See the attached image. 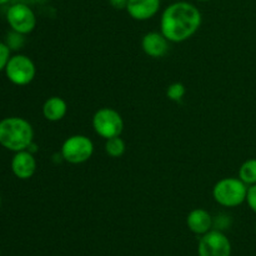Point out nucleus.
I'll return each instance as SVG.
<instances>
[{
  "label": "nucleus",
  "instance_id": "obj_1",
  "mask_svg": "<svg viewBox=\"0 0 256 256\" xmlns=\"http://www.w3.org/2000/svg\"><path fill=\"white\" fill-rule=\"evenodd\" d=\"M202 20V12L194 4L175 2L162 12L160 32L170 42H186L199 30Z\"/></svg>",
  "mask_w": 256,
  "mask_h": 256
},
{
  "label": "nucleus",
  "instance_id": "obj_2",
  "mask_svg": "<svg viewBox=\"0 0 256 256\" xmlns=\"http://www.w3.org/2000/svg\"><path fill=\"white\" fill-rule=\"evenodd\" d=\"M34 140V129L24 118L9 116L0 120V145L12 152L28 150Z\"/></svg>",
  "mask_w": 256,
  "mask_h": 256
},
{
  "label": "nucleus",
  "instance_id": "obj_3",
  "mask_svg": "<svg viewBox=\"0 0 256 256\" xmlns=\"http://www.w3.org/2000/svg\"><path fill=\"white\" fill-rule=\"evenodd\" d=\"M248 185L239 178H224L212 188V198L224 208H236L246 202Z\"/></svg>",
  "mask_w": 256,
  "mask_h": 256
},
{
  "label": "nucleus",
  "instance_id": "obj_4",
  "mask_svg": "<svg viewBox=\"0 0 256 256\" xmlns=\"http://www.w3.org/2000/svg\"><path fill=\"white\" fill-rule=\"evenodd\" d=\"M60 154L62 159L69 164H82L86 162L94 154V144L92 139L85 135H72L62 142Z\"/></svg>",
  "mask_w": 256,
  "mask_h": 256
},
{
  "label": "nucleus",
  "instance_id": "obj_5",
  "mask_svg": "<svg viewBox=\"0 0 256 256\" xmlns=\"http://www.w3.org/2000/svg\"><path fill=\"white\" fill-rule=\"evenodd\" d=\"M92 128L105 140L120 136L124 130V120L119 112L112 108H102L92 116Z\"/></svg>",
  "mask_w": 256,
  "mask_h": 256
},
{
  "label": "nucleus",
  "instance_id": "obj_6",
  "mask_svg": "<svg viewBox=\"0 0 256 256\" xmlns=\"http://www.w3.org/2000/svg\"><path fill=\"white\" fill-rule=\"evenodd\" d=\"M4 72L12 84L16 86H25L34 80L36 75V66L26 55L15 54L10 56Z\"/></svg>",
  "mask_w": 256,
  "mask_h": 256
},
{
  "label": "nucleus",
  "instance_id": "obj_7",
  "mask_svg": "<svg viewBox=\"0 0 256 256\" xmlns=\"http://www.w3.org/2000/svg\"><path fill=\"white\" fill-rule=\"evenodd\" d=\"M6 22L14 32L28 35L36 26V15L26 2H16L8 9Z\"/></svg>",
  "mask_w": 256,
  "mask_h": 256
},
{
  "label": "nucleus",
  "instance_id": "obj_8",
  "mask_svg": "<svg viewBox=\"0 0 256 256\" xmlns=\"http://www.w3.org/2000/svg\"><path fill=\"white\" fill-rule=\"evenodd\" d=\"M199 256H232V242L220 230H210L202 235L198 245Z\"/></svg>",
  "mask_w": 256,
  "mask_h": 256
},
{
  "label": "nucleus",
  "instance_id": "obj_9",
  "mask_svg": "<svg viewBox=\"0 0 256 256\" xmlns=\"http://www.w3.org/2000/svg\"><path fill=\"white\" fill-rule=\"evenodd\" d=\"M12 172L18 179L28 180L36 172V159L29 150L15 152L12 159Z\"/></svg>",
  "mask_w": 256,
  "mask_h": 256
},
{
  "label": "nucleus",
  "instance_id": "obj_10",
  "mask_svg": "<svg viewBox=\"0 0 256 256\" xmlns=\"http://www.w3.org/2000/svg\"><path fill=\"white\" fill-rule=\"evenodd\" d=\"M169 42L162 32H150L142 36V48L148 56L159 59L169 52Z\"/></svg>",
  "mask_w": 256,
  "mask_h": 256
},
{
  "label": "nucleus",
  "instance_id": "obj_11",
  "mask_svg": "<svg viewBox=\"0 0 256 256\" xmlns=\"http://www.w3.org/2000/svg\"><path fill=\"white\" fill-rule=\"evenodd\" d=\"M162 0H129L126 12L130 16L138 22H145L159 12Z\"/></svg>",
  "mask_w": 256,
  "mask_h": 256
},
{
  "label": "nucleus",
  "instance_id": "obj_12",
  "mask_svg": "<svg viewBox=\"0 0 256 256\" xmlns=\"http://www.w3.org/2000/svg\"><path fill=\"white\" fill-rule=\"evenodd\" d=\"M186 225L195 235H204L212 228V218L205 209H194L189 212L186 218Z\"/></svg>",
  "mask_w": 256,
  "mask_h": 256
},
{
  "label": "nucleus",
  "instance_id": "obj_13",
  "mask_svg": "<svg viewBox=\"0 0 256 256\" xmlns=\"http://www.w3.org/2000/svg\"><path fill=\"white\" fill-rule=\"evenodd\" d=\"M68 112V104L62 98L52 96L45 100L42 105V115L48 122H56L65 118Z\"/></svg>",
  "mask_w": 256,
  "mask_h": 256
},
{
  "label": "nucleus",
  "instance_id": "obj_14",
  "mask_svg": "<svg viewBox=\"0 0 256 256\" xmlns=\"http://www.w3.org/2000/svg\"><path fill=\"white\" fill-rule=\"evenodd\" d=\"M239 179L250 186L256 184V159H249L239 169Z\"/></svg>",
  "mask_w": 256,
  "mask_h": 256
},
{
  "label": "nucleus",
  "instance_id": "obj_15",
  "mask_svg": "<svg viewBox=\"0 0 256 256\" xmlns=\"http://www.w3.org/2000/svg\"><path fill=\"white\" fill-rule=\"evenodd\" d=\"M125 150H126V145H125V142L120 136L108 139L106 142H105V152L110 158L122 156L125 154Z\"/></svg>",
  "mask_w": 256,
  "mask_h": 256
},
{
  "label": "nucleus",
  "instance_id": "obj_16",
  "mask_svg": "<svg viewBox=\"0 0 256 256\" xmlns=\"http://www.w3.org/2000/svg\"><path fill=\"white\" fill-rule=\"evenodd\" d=\"M186 94V88L182 82H172L166 89V96L172 102H182Z\"/></svg>",
  "mask_w": 256,
  "mask_h": 256
},
{
  "label": "nucleus",
  "instance_id": "obj_17",
  "mask_svg": "<svg viewBox=\"0 0 256 256\" xmlns=\"http://www.w3.org/2000/svg\"><path fill=\"white\" fill-rule=\"evenodd\" d=\"M10 56H12V55H10L9 45H6V44H4L2 42H0V72H4L5 70Z\"/></svg>",
  "mask_w": 256,
  "mask_h": 256
},
{
  "label": "nucleus",
  "instance_id": "obj_18",
  "mask_svg": "<svg viewBox=\"0 0 256 256\" xmlns=\"http://www.w3.org/2000/svg\"><path fill=\"white\" fill-rule=\"evenodd\" d=\"M246 202L250 209L256 214V184L248 186L246 194Z\"/></svg>",
  "mask_w": 256,
  "mask_h": 256
},
{
  "label": "nucleus",
  "instance_id": "obj_19",
  "mask_svg": "<svg viewBox=\"0 0 256 256\" xmlns=\"http://www.w3.org/2000/svg\"><path fill=\"white\" fill-rule=\"evenodd\" d=\"M128 2H129V0H109V4L110 6L114 8V9L116 10H126Z\"/></svg>",
  "mask_w": 256,
  "mask_h": 256
},
{
  "label": "nucleus",
  "instance_id": "obj_20",
  "mask_svg": "<svg viewBox=\"0 0 256 256\" xmlns=\"http://www.w3.org/2000/svg\"><path fill=\"white\" fill-rule=\"evenodd\" d=\"M9 2H12V0H0V5H5V4H8Z\"/></svg>",
  "mask_w": 256,
  "mask_h": 256
},
{
  "label": "nucleus",
  "instance_id": "obj_21",
  "mask_svg": "<svg viewBox=\"0 0 256 256\" xmlns=\"http://www.w3.org/2000/svg\"><path fill=\"white\" fill-rule=\"evenodd\" d=\"M198 2H210V0H198Z\"/></svg>",
  "mask_w": 256,
  "mask_h": 256
},
{
  "label": "nucleus",
  "instance_id": "obj_22",
  "mask_svg": "<svg viewBox=\"0 0 256 256\" xmlns=\"http://www.w3.org/2000/svg\"><path fill=\"white\" fill-rule=\"evenodd\" d=\"M0 205H2V198H0Z\"/></svg>",
  "mask_w": 256,
  "mask_h": 256
},
{
  "label": "nucleus",
  "instance_id": "obj_23",
  "mask_svg": "<svg viewBox=\"0 0 256 256\" xmlns=\"http://www.w3.org/2000/svg\"><path fill=\"white\" fill-rule=\"evenodd\" d=\"M255 232H256V225H255Z\"/></svg>",
  "mask_w": 256,
  "mask_h": 256
}]
</instances>
